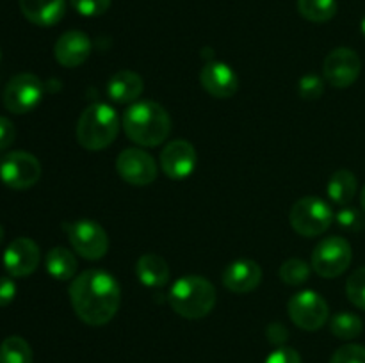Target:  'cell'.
<instances>
[{
  "label": "cell",
  "instance_id": "obj_37",
  "mask_svg": "<svg viewBox=\"0 0 365 363\" xmlns=\"http://www.w3.org/2000/svg\"><path fill=\"white\" fill-rule=\"evenodd\" d=\"M360 28H362V34H364V38H365V16L362 18V23H360Z\"/></svg>",
  "mask_w": 365,
  "mask_h": 363
},
{
  "label": "cell",
  "instance_id": "obj_5",
  "mask_svg": "<svg viewBox=\"0 0 365 363\" xmlns=\"http://www.w3.org/2000/svg\"><path fill=\"white\" fill-rule=\"evenodd\" d=\"M335 216L331 206L317 196H305L292 205L289 221L292 230L302 237L323 235L334 223Z\"/></svg>",
  "mask_w": 365,
  "mask_h": 363
},
{
  "label": "cell",
  "instance_id": "obj_14",
  "mask_svg": "<svg viewBox=\"0 0 365 363\" xmlns=\"http://www.w3.org/2000/svg\"><path fill=\"white\" fill-rule=\"evenodd\" d=\"M39 258L38 244L29 237H18L4 253V267L13 278H24L38 269Z\"/></svg>",
  "mask_w": 365,
  "mask_h": 363
},
{
  "label": "cell",
  "instance_id": "obj_7",
  "mask_svg": "<svg viewBox=\"0 0 365 363\" xmlns=\"http://www.w3.org/2000/svg\"><path fill=\"white\" fill-rule=\"evenodd\" d=\"M353 249L346 238L328 237L316 246L312 253V269L321 278H337L349 267Z\"/></svg>",
  "mask_w": 365,
  "mask_h": 363
},
{
  "label": "cell",
  "instance_id": "obj_9",
  "mask_svg": "<svg viewBox=\"0 0 365 363\" xmlns=\"http://www.w3.org/2000/svg\"><path fill=\"white\" fill-rule=\"evenodd\" d=\"M43 82L34 73H18L4 89V105L13 114H27L43 100Z\"/></svg>",
  "mask_w": 365,
  "mask_h": 363
},
{
  "label": "cell",
  "instance_id": "obj_19",
  "mask_svg": "<svg viewBox=\"0 0 365 363\" xmlns=\"http://www.w3.org/2000/svg\"><path fill=\"white\" fill-rule=\"evenodd\" d=\"M143 89L145 84L141 75L130 70H121L109 78L107 95L116 103H132L143 95Z\"/></svg>",
  "mask_w": 365,
  "mask_h": 363
},
{
  "label": "cell",
  "instance_id": "obj_12",
  "mask_svg": "<svg viewBox=\"0 0 365 363\" xmlns=\"http://www.w3.org/2000/svg\"><path fill=\"white\" fill-rule=\"evenodd\" d=\"M118 174L130 185H150L157 178V164L141 148H127L116 159Z\"/></svg>",
  "mask_w": 365,
  "mask_h": 363
},
{
  "label": "cell",
  "instance_id": "obj_10",
  "mask_svg": "<svg viewBox=\"0 0 365 363\" xmlns=\"http://www.w3.org/2000/svg\"><path fill=\"white\" fill-rule=\"evenodd\" d=\"M287 312L298 327L305 331H317L327 324L330 310L323 295L314 290H303L292 295L287 305Z\"/></svg>",
  "mask_w": 365,
  "mask_h": 363
},
{
  "label": "cell",
  "instance_id": "obj_36",
  "mask_svg": "<svg viewBox=\"0 0 365 363\" xmlns=\"http://www.w3.org/2000/svg\"><path fill=\"white\" fill-rule=\"evenodd\" d=\"M360 205H362V209H364V212H365V185H364V189H362V194H360Z\"/></svg>",
  "mask_w": 365,
  "mask_h": 363
},
{
  "label": "cell",
  "instance_id": "obj_29",
  "mask_svg": "<svg viewBox=\"0 0 365 363\" xmlns=\"http://www.w3.org/2000/svg\"><path fill=\"white\" fill-rule=\"evenodd\" d=\"M330 363H365V347L359 344L342 345L334 352Z\"/></svg>",
  "mask_w": 365,
  "mask_h": 363
},
{
  "label": "cell",
  "instance_id": "obj_28",
  "mask_svg": "<svg viewBox=\"0 0 365 363\" xmlns=\"http://www.w3.org/2000/svg\"><path fill=\"white\" fill-rule=\"evenodd\" d=\"M335 221H337L342 230L348 231H360L365 228L364 214L359 209H353V206H344V209L339 210Z\"/></svg>",
  "mask_w": 365,
  "mask_h": 363
},
{
  "label": "cell",
  "instance_id": "obj_1",
  "mask_svg": "<svg viewBox=\"0 0 365 363\" xmlns=\"http://www.w3.org/2000/svg\"><path fill=\"white\" fill-rule=\"evenodd\" d=\"M70 301L78 319L88 326H103L120 310L121 288L113 274L88 269L70 285Z\"/></svg>",
  "mask_w": 365,
  "mask_h": 363
},
{
  "label": "cell",
  "instance_id": "obj_35",
  "mask_svg": "<svg viewBox=\"0 0 365 363\" xmlns=\"http://www.w3.org/2000/svg\"><path fill=\"white\" fill-rule=\"evenodd\" d=\"M287 337H289L287 330H285L280 322H273L269 327H267V338H269V342H273V344L277 345L284 344V342L287 340Z\"/></svg>",
  "mask_w": 365,
  "mask_h": 363
},
{
  "label": "cell",
  "instance_id": "obj_26",
  "mask_svg": "<svg viewBox=\"0 0 365 363\" xmlns=\"http://www.w3.org/2000/svg\"><path fill=\"white\" fill-rule=\"evenodd\" d=\"M310 265L302 258H289L280 267V280L287 285H302L309 280Z\"/></svg>",
  "mask_w": 365,
  "mask_h": 363
},
{
  "label": "cell",
  "instance_id": "obj_32",
  "mask_svg": "<svg viewBox=\"0 0 365 363\" xmlns=\"http://www.w3.org/2000/svg\"><path fill=\"white\" fill-rule=\"evenodd\" d=\"M264 363H302V356L296 349L282 345V347L274 349Z\"/></svg>",
  "mask_w": 365,
  "mask_h": 363
},
{
  "label": "cell",
  "instance_id": "obj_24",
  "mask_svg": "<svg viewBox=\"0 0 365 363\" xmlns=\"http://www.w3.org/2000/svg\"><path fill=\"white\" fill-rule=\"evenodd\" d=\"M0 363H32V349L21 337H7L0 344Z\"/></svg>",
  "mask_w": 365,
  "mask_h": 363
},
{
  "label": "cell",
  "instance_id": "obj_31",
  "mask_svg": "<svg viewBox=\"0 0 365 363\" xmlns=\"http://www.w3.org/2000/svg\"><path fill=\"white\" fill-rule=\"evenodd\" d=\"M298 91L302 95V98L305 100H317L324 91V84L317 75L309 73L305 77H302L298 84Z\"/></svg>",
  "mask_w": 365,
  "mask_h": 363
},
{
  "label": "cell",
  "instance_id": "obj_30",
  "mask_svg": "<svg viewBox=\"0 0 365 363\" xmlns=\"http://www.w3.org/2000/svg\"><path fill=\"white\" fill-rule=\"evenodd\" d=\"M71 7L82 16L95 18L107 13L110 7V0H70Z\"/></svg>",
  "mask_w": 365,
  "mask_h": 363
},
{
  "label": "cell",
  "instance_id": "obj_21",
  "mask_svg": "<svg viewBox=\"0 0 365 363\" xmlns=\"http://www.w3.org/2000/svg\"><path fill=\"white\" fill-rule=\"evenodd\" d=\"M45 267L53 280L68 281L75 276L78 263L70 249L57 246V248H52L46 253Z\"/></svg>",
  "mask_w": 365,
  "mask_h": 363
},
{
  "label": "cell",
  "instance_id": "obj_13",
  "mask_svg": "<svg viewBox=\"0 0 365 363\" xmlns=\"http://www.w3.org/2000/svg\"><path fill=\"white\" fill-rule=\"evenodd\" d=\"M196 149L195 146L184 139L171 141L160 153V167L164 174L171 180H184L195 171L196 167Z\"/></svg>",
  "mask_w": 365,
  "mask_h": 363
},
{
  "label": "cell",
  "instance_id": "obj_25",
  "mask_svg": "<svg viewBox=\"0 0 365 363\" xmlns=\"http://www.w3.org/2000/svg\"><path fill=\"white\" fill-rule=\"evenodd\" d=\"M364 330V322L355 313H337L330 320V331L341 340H353Z\"/></svg>",
  "mask_w": 365,
  "mask_h": 363
},
{
  "label": "cell",
  "instance_id": "obj_38",
  "mask_svg": "<svg viewBox=\"0 0 365 363\" xmlns=\"http://www.w3.org/2000/svg\"><path fill=\"white\" fill-rule=\"evenodd\" d=\"M2 241H4V228L0 226V244H2Z\"/></svg>",
  "mask_w": 365,
  "mask_h": 363
},
{
  "label": "cell",
  "instance_id": "obj_22",
  "mask_svg": "<svg viewBox=\"0 0 365 363\" xmlns=\"http://www.w3.org/2000/svg\"><path fill=\"white\" fill-rule=\"evenodd\" d=\"M356 177L349 169H339L330 177L327 185L328 198L337 205H348L356 194Z\"/></svg>",
  "mask_w": 365,
  "mask_h": 363
},
{
  "label": "cell",
  "instance_id": "obj_8",
  "mask_svg": "<svg viewBox=\"0 0 365 363\" xmlns=\"http://www.w3.org/2000/svg\"><path fill=\"white\" fill-rule=\"evenodd\" d=\"M41 178V164L29 152H11L0 159V180L11 189L24 191Z\"/></svg>",
  "mask_w": 365,
  "mask_h": 363
},
{
  "label": "cell",
  "instance_id": "obj_33",
  "mask_svg": "<svg viewBox=\"0 0 365 363\" xmlns=\"http://www.w3.org/2000/svg\"><path fill=\"white\" fill-rule=\"evenodd\" d=\"M16 137V128H14L13 121L7 120L6 116H0V152L9 148Z\"/></svg>",
  "mask_w": 365,
  "mask_h": 363
},
{
  "label": "cell",
  "instance_id": "obj_6",
  "mask_svg": "<svg viewBox=\"0 0 365 363\" xmlns=\"http://www.w3.org/2000/svg\"><path fill=\"white\" fill-rule=\"evenodd\" d=\"M64 231L68 241L73 246L75 251L86 260H100L106 256L109 249V237L107 231L98 223L89 219L64 223Z\"/></svg>",
  "mask_w": 365,
  "mask_h": 363
},
{
  "label": "cell",
  "instance_id": "obj_39",
  "mask_svg": "<svg viewBox=\"0 0 365 363\" xmlns=\"http://www.w3.org/2000/svg\"><path fill=\"white\" fill-rule=\"evenodd\" d=\"M0 57H2V53H0Z\"/></svg>",
  "mask_w": 365,
  "mask_h": 363
},
{
  "label": "cell",
  "instance_id": "obj_15",
  "mask_svg": "<svg viewBox=\"0 0 365 363\" xmlns=\"http://www.w3.org/2000/svg\"><path fill=\"white\" fill-rule=\"evenodd\" d=\"M203 89L214 98H230L239 89V77L228 64L210 60L200 71Z\"/></svg>",
  "mask_w": 365,
  "mask_h": 363
},
{
  "label": "cell",
  "instance_id": "obj_3",
  "mask_svg": "<svg viewBox=\"0 0 365 363\" xmlns=\"http://www.w3.org/2000/svg\"><path fill=\"white\" fill-rule=\"evenodd\" d=\"M168 301L184 319H203L216 305V288L203 276H184L171 285Z\"/></svg>",
  "mask_w": 365,
  "mask_h": 363
},
{
  "label": "cell",
  "instance_id": "obj_27",
  "mask_svg": "<svg viewBox=\"0 0 365 363\" xmlns=\"http://www.w3.org/2000/svg\"><path fill=\"white\" fill-rule=\"evenodd\" d=\"M346 294L356 308L365 312V267L356 269L346 281Z\"/></svg>",
  "mask_w": 365,
  "mask_h": 363
},
{
  "label": "cell",
  "instance_id": "obj_17",
  "mask_svg": "<svg viewBox=\"0 0 365 363\" xmlns=\"http://www.w3.org/2000/svg\"><path fill=\"white\" fill-rule=\"evenodd\" d=\"M223 285L234 294H248L262 281V269L253 260H235L223 270Z\"/></svg>",
  "mask_w": 365,
  "mask_h": 363
},
{
  "label": "cell",
  "instance_id": "obj_23",
  "mask_svg": "<svg viewBox=\"0 0 365 363\" xmlns=\"http://www.w3.org/2000/svg\"><path fill=\"white\" fill-rule=\"evenodd\" d=\"M337 0H298V11L305 20L324 23L337 14Z\"/></svg>",
  "mask_w": 365,
  "mask_h": 363
},
{
  "label": "cell",
  "instance_id": "obj_2",
  "mask_svg": "<svg viewBox=\"0 0 365 363\" xmlns=\"http://www.w3.org/2000/svg\"><path fill=\"white\" fill-rule=\"evenodd\" d=\"M123 130L132 142L145 148L163 144L171 132V117L160 103L146 100L135 102L125 110Z\"/></svg>",
  "mask_w": 365,
  "mask_h": 363
},
{
  "label": "cell",
  "instance_id": "obj_16",
  "mask_svg": "<svg viewBox=\"0 0 365 363\" xmlns=\"http://www.w3.org/2000/svg\"><path fill=\"white\" fill-rule=\"evenodd\" d=\"M91 53V39L81 31H68L53 45V56L64 68H77L88 60Z\"/></svg>",
  "mask_w": 365,
  "mask_h": 363
},
{
  "label": "cell",
  "instance_id": "obj_18",
  "mask_svg": "<svg viewBox=\"0 0 365 363\" xmlns=\"http://www.w3.org/2000/svg\"><path fill=\"white\" fill-rule=\"evenodd\" d=\"M18 4L21 14L39 27L59 23L66 13V0H18Z\"/></svg>",
  "mask_w": 365,
  "mask_h": 363
},
{
  "label": "cell",
  "instance_id": "obj_11",
  "mask_svg": "<svg viewBox=\"0 0 365 363\" xmlns=\"http://www.w3.org/2000/svg\"><path fill=\"white\" fill-rule=\"evenodd\" d=\"M360 71H362V60L359 53L346 46L331 50L323 64V73L328 84L341 89L355 84L360 77Z\"/></svg>",
  "mask_w": 365,
  "mask_h": 363
},
{
  "label": "cell",
  "instance_id": "obj_4",
  "mask_svg": "<svg viewBox=\"0 0 365 363\" xmlns=\"http://www.w3.org/2000/svg\"><path fill=\"white\" fill-rule=\"evenodd\" d=\"M120 117L107 103H93L82 110L77 123V141L89 152L113 144L120 132Z\"/></svg>",
  "mask_w": 365,
  "mask_h": 363
},
{
  "label": "cell",
  "instance_id": "obj_34",
  "mask_svg": "<svg viewBox=\"0 0 365 363\" xmlns=\"http://www.w3.org/2000/svg\"><path fill=\"white\" fill-rule=\"evenodd\" d=\"M16 298V283L11 278H0V308L13 302Z\"/></svg>",
  "mask_w": 365,
  "mask_h": 363
},
{
  "label": "cell",
  "instance_id": "obj_20",
  "mask_svg": "<svg viewBox=\"0 0 365 363\" xmlns=\"http://www.w3.org/2000/svg\"><path fill=\"white\" fill-rule=\"evenodd\" d=\"M135 274L143 285L160 288L170 281V265L163 256L155 253H146L135 263Z\"/></svg>",
  "mask_w": 365,
  "mask_h": 363
}]
</instances>
